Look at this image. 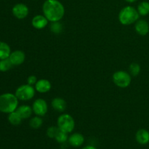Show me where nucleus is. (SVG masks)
I'll use <instances>...</instances> for the list:
<instances>
[{"label":"nucleus","mask_w":149,"mask_h":149,"mask_svg":"<svg viewBox=\"0 0 149 149\" xmlns=\"http://www.w3.org/2000/svg\"><path fill=\"white\" fill-rule=\"evenodd\" d=\"M44 15L49 21H60L65 15V7L58 0H45L42 5Z\"/></svg>","instance_id":"obj_1"},{"label":"nucleus","mask_w":149,"mask_h":149,"mask_svg":"<svg viewBox=\"0 0 149 149\" xmlns=\"http://www.w3.org/2000/svg\"><path fill=\"white\" fill-rule=\"evenodd\" d=\"M18 99L13 93H4L0 95V112L10 113L18 107Z\"/></svg>","instance_id":"obj_2"},{"label":"nucleus","mask_w":149,"mask_h":149,"mask_svg":"<svg viewBox=\"0 0 149 149\" xmlns=\"http://www.w3.org/2000/svg\"><path fill=\"white\" fill-rule=\"evenodd\" d=\"M139 17L140 14L137 9L132 6H126L120 10L118 18L122 25L128 26L136 23L139 20Z\"/></svg>","instance_id":"obj_3"},{"label":"nucleus","mask_w":149,"mask_h":149,"mask_svg":"<svg viewBox=\"0 0 149 149\" xmlns=\"http://www.w3.org/2000/svg\"><path fill=\"white\" fill-rule=\"evenodd\" d=\"M58 127L61 131L66 133H71L74 131L75 127V121L71 115L63 113L58 118L57 121Z\"/></svg>","instance_id":"obj_4"},{"label":"nucleus","mask_w":149,"mask_h":149,"mask_svg":"<svg viewBox=\"0 0 149 149\" xmlns=\"http://www.w3.org/2000/svg\"><path fill=\"white\" fill-rule=\"evenodd\" d=\"M113 83L120 88H126L131 84L132 77L130 74L125 71H116L112 77Z\"/></svg>","instance_id":"obj_5"},{"label":"nucleus","mask_w":149,"mask_h":149,"mask_svg":"<svg viewBox=\"0 0 149 149\" xmlns=\"http://www.w3.org/2000/svg\"><path fill=\"white\" fill-rule=\"evenodd\" d=\"M35 91H36V90L33 86L29 85V84H23V85H20V87H17V90H15V95L18 100L27 101V100H31L34 97Z\"/></svg>","instance_id":"obj_6"},{"label":"nucleus","mask_w":149,"mask_h":149,"mask_svg":"<svg viewBox=\"0 0 149 149\" xmlns=\"http://www.w3.org/2000/svg\"><path fill=\"white\" fill-rule=\"evenodd\" d=\"M32 109H33V112L36 116L42 117V116H45L47 113V102L44 99H36L33 103Z\"/></svg>","instance_id":"obj_7"},{"label":"nucleus","mask_w":149,"mask_h":149,"mask_svg":"<svg viewBox=\"0 0 149 149\" xmlns=\"http://www.w3.org/2000/svg\"><path fill=\"white\" fill-rule=\"evenodd\" d=\"M12 13L16 18L22 20L26 18L28 16L29 13V9L26 4L23 3H17L13 6Z\"/></svg>","instance_id":"obj_8"},{"label":"nucleus","mask_w":149,"mask_h":149,"mask_svg":"<svg viewBox=\"0 0 149 149\" xmlns=\"http://www.w3.org/2000/svg\"><path fill=\"white\" fill-rule=\"evenodd\" d=\"M9 59L13 65H20L24 63L26 55L22 50H15L11 52Z\"/></svg>","instance_id":"obj_9"},{"label":"nucleus","mask_w":149,"mask_h":149,"mask_svg":"<svg viewBox=\"0 0 149 149\" xmlns=\"http://www.w3.org/2000/svg\"><path fill=\"white\" fill-rule=\"evenodd\" d=\"M48 21L49 20L44 15H37L32 18L31 25L36 29H43L47 26Z\"/></svg>","instance_id":"obj_10"},{"label":"nucleus","mask_w":149,"mask_h":149,"mask_svg":"<svg viewBox=\"0 0 149 149\" xmlns=\"http://www.w3.org/2000/svg\"><path fill=\"white\" fill-rule=\"evenodd\" d=\"M52 88L50 81L45 79H42L36 81L35 84V90L40 93H46Z\"/></svg>","instance_id":"obj_11"},{"label":"nucleus","mask_w":149,"mask_h":149,"mask_svg":"<svg viewBox=\"0 0 149 149\" xmlns=\"http://www.w3.org/2000/svg\"><path fill=\"white\" fill-rule=\"evenodd\" d=\"M68 141L71 146L78 148V147H80L81 146H82L83 143H84V137L81 133L75 132V133L71 134L68 137Z\"/></svg>","instance_id":"obj_12"},{"label":"nucleus","mask_w":149,"mask_h":149,"mask_svg":"<svg viewBox=\"0 0 149 149\" xmlns=\"http://www.w3.org/2000/svg\"><path fill=\"white\" fill-rule=\"evenodd\" d=\"M135 31L141 36H146L149 32V24L145 20H138L135 25Z\"/></svg>","instance_id":"obj_13"},{"label":"nucleus","mask_w":149,"mask_h":149,"mask_svg":"<svg viewBox=\"0 0 149 149\" xmlns=\"http://www.w3.org/2000/svg\"><path fill=\"white\" fill-rule=\"evenodd\" d=\"M135 139L141 145H146L149 143V132L145 129L139 130L136 132Z\"/></svg>","instance_id":"obj_14"},{"label":"nucleus","mask_w":149,"mask_h":149,"mask_svg":"<svg viewBox=\"0 0 149 149\" xmlns=\"http://www.w3.org/2000/svg\"><path fill=\"white\" fill-rule=\"evenodd\" d=\"M51 104L54 110L58 112H63L66 109V102L61 97H55Z\"/></svg>","instance_id":"obj_15"},{"label":"nucleus","mask_w":149,"mask_h":149,"mask_svg":"<svg viewBox=\"0 0 149 149\" xmlns=\"http://www.w3.org/2000/svg\"><path fill=\"white\" fill-rule=\"evenodd\" d=\"M16 111L18 113V114L20 115L22 119H26L31 116L32 113H33V109L31 106H27V105H23V106L17 107V109H16Z\"/></svg>","instance_id":"obj_16"},{"label":"nucleus","mask_w":149,"mask_h":149,"mask_svg":"<svg viewBox=\"0 0 149 149\" xmlns=\"http://www.w3.org/2000/svg\"><path fill=\"white\" fill-rule=\"evenodd\" d=\"M11 52V48L8 44L0 41V60L9 58Z\"/></svg>","instance_id":"obj_17"},{"label":"nucleus","mask_w":149,"mask_h":149,"mask_svg":"<svg viewBox=\"0 0 149 149\" xmlns=\"http://www.w3.org/2000/svg\"><path fill=\"white\" fill-rule=\"evenodd\" d=\"M7 119H8L9 122L13 126H17L20 125L22 122V118L20 117V115L18 114L16 111L12 112V113H8V116H7Z\"/></svg>","instance_id":"obj_18"},{"label":"nucleus","mask_w":149,"mask_h":149,"mask_svg":"<svg viewBox=\"0 0 149 149\" xmlns=\"http://www.w3.org/2000/svg\"><path fill=\"white\" fill-rule=\"evenodd\" d=\"M140 15L146 16L149 14V2L148 1H143L140 3L137 8Z\"/></svg>","instance_id":"obj_19"},{"label":"nucleus","mask_w":149,"mask_h":149,"mask_svg":"<svg viewBox=\"0 0 149 149\" xmlns=\"http://www.w3.org/2000/svg\"><path fill=\"white\" fill-rule=\"evenodd\" d=\"M42 124H43V120H42V117L39 116H36L32 118L29 122V125L32 129L37 130L42 127Z\"/></svg>","instance_id":"obj_20"},{"label":"nucleus","mask_w":149,"mask_h":149,"mask_svg":"<svg viewBox=\"0 0 149 149\" xmlns=\"http://www.w3.org/2000/svg\"><path fill=\"white\" fill-rule=\"evenodd\" d=\"M13 66V63L10 61L9 58L0 60V71L1 72H6L8 71Z\"/></svg>","instance_id":"obj_21"},{"label":"nucleus","mask_w":149,"mask_h":149,"mask_svg":"<svg viewBox=\"0 0 149 149\" xmlns=\"http://www.w3.org/2000/svg\"><path fill=\"white\" fill-rule=\"evenodd\" d=\"M130 74L132 77H137L141 72V66L137 63H132L130 65L129 67Z\"/></svg>","instance_id":"obj_22"},{"label":"nucleus","mask_w":149,"mask_h":149,"mask_svg":"<svg viewBox=\"0 0 149 149\" xmlns=\"http://www.w3.org/2000/svg\"><path fill=\"white\" fill-rule=\"evenodd\" d=\"M50 31L55 34L61 33L63 31V26L59 21L51 22Z\"/></svg>","instance_id":"obj_23"},{"label":"nucleus","mask_w":149,"mask_h":149,"mask_svg":"<svg viewBox=\"0 0 149 149\" xmlns=\"http://www.w3.org/2000/svg\"><path fill=\"white\" fill-rule=\"evenodd\" d=\"M55 140L59 143H64L68 140V133L65 132H63L61 130H59L58 133L57 134L56 137L55 138Z\"/></svg>","instance_id":"obj_24"},{"label":"nucleus","mask_w":149,"mask_h":149,"mask_svg":"<svg viewBox=\"0 0 149 149\" xmlns=\"http://www.w3.org/2000/svg\"><path fill=\"white\" fill-rule=\"evenodd\" d=\"M59 130L60 129L58 128V127H49L47 129V135L49 138H53V139H55V138L56 137L57 134L58 133Z\"/></svg>","instance_id":"obj_25"},{"label":"nucleus","mask_w":149,"mask_h":149,"mask_svg":"<svg viewBox=\"0 0 149 149\" xmlns=\"http://www.w3.org/2000/svg\"><path fill=\"white\" fill-rule=\"evenodd\" d=\"M37 78H36V77H35L34 75H31L29 76V77H28L27 79V84H29V85H35L36 83V81H37Z\"/></svg>","instance_id":"obj_26"},{"label":"nucleus","mask_w":149,"mask_h":149,"mask_svg":"<svg viewBox=\"0 0 149 149\" xmlns=\"http://www.w3.org/2000/svg\"><path fill=\"white\" fill-rule=\"evenodd\" d=\"M81 149H97L96 147L93 146H84V148Z\"/></svg>","instance_id":"obj_27"},{"label":"nucleus","mask_w":149,"mask_h":149,"mask_svg":"<svg viewBox=\"0 0 149 149\" xmlns=\"http://www.w3.org/2000/svg\"><path fill=\"white\" fill-rule=\"evenodd\" d=\"M125 1L128 3H133L135 2V1H136L137 0H125Z\"/></svg>","instance_id":"obj_28"}]
</instances>
